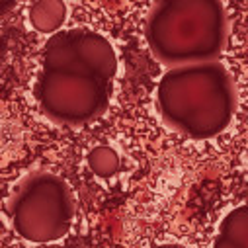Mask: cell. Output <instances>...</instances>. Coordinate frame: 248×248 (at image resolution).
Wrapping results in <instances>:
<instances>
[{
    "label": "cell",
    "mask_w": 248,
    "mask_h": 248,
    "mask_svg": "<svg viewBox=\"0 0 248 248\" xmlns=\"http://www.w3.org/2000/svg\"><path fill=\"white\" fill-rule=\"evenodd\" d=\"M153 248H190V246H182V244H158Z\"/></svg>",
    "instance_id": "cell-9"
},
{
    "label": "cell",
    "mask_w": 248,
    "mask_h": 248,
    "mask_svg": "<svg viewBox=\"0 0 248 248\" xmlns=\"http://www.w3.org/2000/svg\"><path fill=\"white\" fill-rule=\"evenodd\" d=\"M67 20V6L61 0H37L30 6V24L39 33H59Z\"/></svg>",
    "instance_id": "cell-7"
},
{
    "label": "cell",
    "mask_w": 248,
    "mask_h": 248,
    "mask_svg": "<svg viewBox=\"0 0 248 248\" xmlns=\"http://www.w3.org/2000/svg\"><path fill=\"white\" fill-rule=\"evenodd\" d=\"M88 166L100 178H111L121 170V158L111 147L100 145L88 153Z\"/></svg>",
    "instance_id": "cell-8"
},
{
    "label": "cell",
    "mask_w": 248,
    "mask_h": 248,
    "mask_svg": "<svg viewBox=\"0 0 248 248\" xmlns=\"http://www.w3.org/2000/svg\"><path fill=\"white\" fill-rule=\"evenodd\" d=\"M45 71H65L113 82L117 55L113 45L98 31L75 28L51 35L43 49Z\"/></svg>",
    "instance_id": "cell-5"
},
{
    "label": "cell",
    "mask_w": 248,
    "mask_h": 248,
    "mask_svg": "<svg viewBox=\"0 0 248 248\" xmlns=\"http://www.w3.org/2000/svg\"><path fill=\"white\" fill-rule=\"evenodd\" d=\"M77 202L71 186L49 170H33L20 180L8 202L14 231L35 244L63 238L73 225Z\"/></svg>",
    "instance_id": "cell-3"
},
{
    "label": "cell",
    "mask_w": 248,
    "mask_h": 248,
    "mask_svg": "<svg viewBox=\"0 0 248 248\" xmlns=\"http://www.w3.org/2000/svg\"><path fill=\"white\" fill-rule=\"evenodd\" d=\"M111 88L113 82L94 77L41 69L33 84V98L41 113L53 123L78 127L108 109Z\"/></svg>",
    "instance_id": "cell-4"
},
{
    "label": "cell",
    "mask_w": 248,
    "mask_h": 248,
    "mask_svg": "<svg viewBox=\"0 0 248 248\" xmlns=\"http://www.w3.org/2000/svg\"><path fill=\"white\" fill-rule=\"evenodd\" d=\"M213 248H248V205H240L225 215Z\"/></svg>",
    "instance_id": "cell-6"
},
{
    "label": "cell",
    "mask_w": 248,
    "mask_h": 248,
    "mask_svg": "<svg viewBox=\"0 0 248 248\" xmlns=\"http://www.w3.org/2000/svg\"><path fill=\"white\" fill-rule=\"evenodd\" d=\"M156 108L176 133L207 141L229 129L238 108V92L229 69L213 61L168 69L156 86Z\"/></svg>",
    "instance_id": "cell-1"
},
{
    "label": "cell",
    "mask_w": 248,
    "mask_h": 248,
    "mask_svg": "<svg viewBox=\"0 0 248 248\" xmlns=\"http://www.w3.org/2000/svg\"><path fill=\"white\" fill-rule=\"evenodd\" d=\"M229 39V16L219 0H162L145 20V41L170 69L219 61Z\"/></svg>",
    "instance_id": "cell-2"
}]
</instances>
